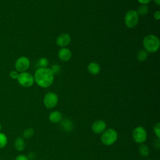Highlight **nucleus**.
<instances>
[{
	"label": "nucleus",
	"mask_w": 160,
	"mask_h": 160,
	"mask_svg": "<svg viewBox=\"0 0 160 160\" xmlns=\"http://www.w3.org/2000/svg\"><path fill=\"white\" fill-rule=\"evenodd\" d=\"M54 74L48 68H39L34 73V79L36 84L41 88L49 87L54 81Z\"/></svg>",
	"instance_id": "nucleus-1"
},
{
	"label": "nucleus",
	"mask_w": 160,
	"mask_h": 160,
	"mask_svg": "<svg viewBox=\"0 0 160 160\" xmlns=\"http://www.w3.org/2000/svg\"><path fill=\"white\" fill-rule=\"evenodd\" d=\"M143 46L148 52H156L159 48L160 41L159 38L152 34L145 36L142 41Z\"/></svg>",
	"instance_id": "nucleus-2"
},
{
	"label": "nucleus",
	"mask_w": 160,
	"mask_h": 160,
	"mask_svg": "<svg viewBox=\"0 0 160 160\" xmlns=\"http://www.w3.org/2000/svg\"><path fill=\"white\" fill-rule=\"evenodd\" d=\"M118 139V133L114 129H108L102 132L101 140L103 144L111 146Z\"/></svg>",
	"instance_id": "nucleus-3"
},
{
	"label": "nucleus",
	"mask_w": 160,
	"mask_h": 160,
	"mask_svg": "<svg viewBox=\"0 0 160 160\" xmlns=\"http://www.w3.org/2000/svg\"><path fill=\"white\" fill-rule=\"evenodd\" d=\"M17 80L18 83L24 88L31 87L34 82V76L31 73L26 71L19 74Z\"/></svg>",
	"instance_id": "nucleus-4"
},
{
	"label": "nucleus",
	"mask_w": 160,
	"mask_h": 160,
	"mask_svg": "<svg viewBox=\"0 0 160 160\" xmlns=\"http://www.w3.org/2000/svg\"><path fill=\"white\" fill-rule=\"evenodd\" d=\"M139 21V15L138 14L136 11L129 10L128 11L124 17V23L128 28H134Z\"/></svg>",
	"instance_id": "nucleus-5"
},
{
	"label": "nucleus",
	"mask_w": 160,
	"mask_h": 160,
	"mask_svg": "<svg viewBox=\"0 0 160 160\" xmlns=\"http://www.w3.org/2000/svg\"><path fill=\"white\" fill-rule=\"evenodd\" d=\"M132 138L137 143H143L147 139V132L146 129L142 126L136 127L132 131Z\"/></svg>",
	"instance_id": "nucleus-6"
},
{
	"label": "nucleus",
	"mask_w": 160,
	"mask_h": 160,
	"mask_svg": "<svg viewBox=\"0 0 160 160\" xmlns=\"http://www.w3.org/2000/svg\"><path fill=\"white\" fill-rule=\"evenodd\" d=\"M43 102L47 108L52 109L57 105L58 102V96L54 92H49L44 96Z\"/></svg>",
	"instance_id": "nucleus-7"
},
{
	"label": "nucleus",
	"mask_w": 160,
	"mask_h": 160,
	"mask_svg": "<svg viewBox=\"0 0 160 160\" xmlns=\"http://www.w3.org/2000/svg\"><path fill=\"white\" fill-rule=\"evenodd\" d=\"M30 66V61L26 56H21L17 59L15 62V68L18 72H25Z\"/></svg>",
	"instance_id": "nucleus-8"
},
{
	"label": "nucleus",
	"mask_w": 160,
	"mask_h": 160,
	"mask_svg": "<svg viewBox=\"0 0 160 160\" xmlns=\"http://www.w3.org/2000/svg\"><path fill=\"white\" fill-rule=\"evenodd\" d=\"M91 128L94 133L100 134L106 130V124L102 120H97L92 123Z\"/></svg>",
	"instance_id": "nucleus-9"
},
{
	"label": "nucleus",
	"mask_w": 160,
	"mask_h": 160,
	"mask_svg": "<svg viewBox=\"0 0 160 160\" xmlns=\"http://www.w3.org/2000/svg\"><path fill=\"white\" fill-rule=\"evenodd\" d=\"M56 42L58 46L64 48L70 43L71 36L68 33L61 34L57 38Z\"/></svg>",
	"instance_id": "nucleus-10"
},
{
	"label": "nucleus",
	"mask_w": 160,
	"mask_h": 160,
	"mask_svg": "<svg viewBox=\"0 0 160 160\" xmlns=\"http://www.w3.org/2000/svg\"><path fill=\"white\" fill-rule=\"evenodd\" d=\"M58 57L62 61H68L71 58V51L66 48H62L58 51Z\"/></svg>",
	"instance_id": "nucleus-11"
},
{
	"label": "nucleus",
	"mask_w": 160,
	"mask_h": 160,
	"mask_svg": "<svg viewBox=\"0 0 160 160\" xmlns=\"http://www.w3.org/2000/svg\"><path fill=\"white\" fill-rule=\"evenodd\" d=\"M61 126L62 129L66 132H70L73 128V124L71 121L68 118L61 119Z\"/></svg>",
	"instance_id": "nucleus-12"
},
{
	"label": "nucleus",
	"mask_w": 160,
	"mask_h": 160,
	"mask_svg": "<svg viewBox=\"0 0 160 160\" xmlns=\"http://www.w3.org/2000/svg\"><path fill=\"white\" fill-rule=\"evenodd\" d=\"M88 70L90 74L96 75L99 72L101 68L98 63L95 62H91L88 66Z\"/></svg>",
	"instance_id": "nucleus-13"
},
{
	"label": "nucleus",
	"mask_w": 160,
	"mask_h": 160,
	"mask_svg": "<svg viewBox=\"0 0 160 160\" xmlns=\"http://www.w3.org/2000/svg\"><path fill=\"white\" fill-rule=\"evenodd\" d=\"M49 119L51 122L53 123L59 122L62 119V114L58 111H52L49 116Z\"/></svg>",
	"instance_id": "nucleus-14"
},
{
	"label": "nucleus",
	"mask_w": 160,
	"mask_h": 160,
	"mask_svg": "<svg viewBox=\"0 0 160 160\" xmlns=\"http://www.w3.org/2000/svg\"><path fill=\"white\" fill-rule=\"evenodd\" d=\"M25 146H26L25 141L22 138L19 137L16 139L14 142V147L18 151H22L24 149Z\"/></svg>",
	"instance_id": "nucleus-15"
},
{
	"label": "nucleus",
	"mask_w": 160,
	"mask_h": 160,
	"mask_svg": "<svg viewBox=\"0 0 160 160\" xmlns=\"http://www.w3.org/2000/svg\"><path fill=\"white\" fill-rule=\"evenodd\" d=\"M139 152L142 157H147L149 154V149L145 144H141L139 147Z\"/></svg>",
	"instance_id": "nucleus-16"
},
{
	"label": "nucleus",
	"mask_w": 160,
	"mask_h": 160,
	"mask_svg": "<svg viewBox=\"0 0 160 160\" xmlns=\"http://www.w3.org/2000/svg\"><path fill=\"white\" fill-rule=\"evenodd\" d=\"M136 57L139 61L142 62L148 58V52L146 50H140L138 52Z\"/></svg>",
	"instance_id": "nucleus-17"
},
{
	"label": "nucleus",
	"mask_w": 160,
	"mask_h": 160,
	"mask_svg": "<svg viewBox=\"0 0 160 160\" xmlns=\"http://www.w3.org/2000/svg\"><path fill=\"white\" fill-rule=\"evenodd\" d=\"M149 11V9L147 5L146 4H142L140 6L138 7L136 12L138 13V15H141V16H144L148 14Z\"/></svg>",
	"instance_id": "nucleus-18"
},
{
	"label": "nucleus",
	"mask_w": 160,
	"mask_h": 160,
	"mask_svg": "<svg viewBox=\"0 0 160 160\" xmlns=\"http://www.w3.org/2000/svg\"><path fill=\"white\" fill-rule=\"evenodd\" d=\"M8 138L4 133L0 132V148H2L7 145Z\"/></svg>",
	"instance_id": "nucleus-19"
},
{
	"label": "nucleus",
	"mask_w": 160,
	"mask_h": 160,
	"mask_svg": "<svg viewBox=\"0 0 160 160\" xmlns=\"http://www.w3.org/2000/svg\"><path fill=\"white\" fill-rule=\"evenodd\" d=\"M33 134H34L33 129L32 128H28L24 131V132L22 133V136L25 138L29 139L32 136Z\"/></svg>",
	"instance_id": "nucleus-20"
},
{
	"label": "nucleus",
	"mask_w": 160,
	"mask_h": 160,
	"mask_svg": "<svg viewBox=\"0 0 160 160\" xmlns=\"http://www.w3.org/2000/svg\"><path fill=\"white\" fill-rule=\"evenodd\" d=\"M48 62V60L46 58H41L38 61V64L41 68H47Z\"/></svg>",
	"instance_id": "nucleus-21"
},
{
	"label": "nucleus",
	"mask_w": 160,
	"mask_h": 160,
	"mask_svg": "<svg viewBox=\"0 0 160 160\" xmlns=\"http://www.w3.org/2000/svg\"><path fill=\"white\" fill-rule=\"evenodd\" d=\"M50 69L51 70V71L52 72V73L54 75V74H57L59 72V71L61 70V67L58 64H53L51 66V68H50Z\"/></svg>",
	"instance_id": "nucleus-22"
},
{
	"label": "nucleus",
	"mask_w": 160,
	"mask_h": 160,
	"mask_svg": "<svg viewBox=\"0 0 160 160\" xmlns=\"http://www.w3.org/2000/svg\"><path fill=\"white\" fill-rule=\"evenodd\" d=\"M154 132L158 139L160 138V124L158 122L154 127Z\"/></svg>",
	"instance_id": "nucleus-23"
},
{
	"label": "nucleus",
	"mask_w": 160,
	"mask_h": 160,
	"mask_svg": "<svg viewBox=\"0 0 160 160\" xmlns=\"http://www.w3.org/2000/svg\"><path fill=\"white\" fill-rule=\"evenodd\" d=\"M9 76H10L11 79H17L18 78V76H19V73L16 71H11L10 72Z\"/></svg>",
	"instance_id": "nucleus-24"
},
{
	"label": "nucleus",
	"mask_w": 160,
	"mask_h": 160,
	"mask_svg": "<svg viewBox=\"0 0 160 160\" xmlns=\"http://www.w3.org/2000/svg\"><path fill=\"white\" fill-rule=\"evenodd\" d=\"M14 160H29L28 158V156L23 155V154H20L19 156H18Z\"/></svg>",
	"instance_id": "nucleus-25"
},
{
	"label": "nucleus",
	"mask_w": 160,
	"mask_h": 160,
	"mask_svg": "<svg viewBox=\"0 0 160 160\" xmlns=\"http://www.w3.org/2000/svg\"><path fill=\"white\" fill-rule=\"evenodd\" d=\"M154 18L156 20H159L160 19V11H157L154 13Z\"/></svg>",
	"instance_id": "nucleus-26"
},
{
	"label": "nucleus",
	"mask_w": 160,
	"mask_h": 160,
	"mask_svg": "<svg viewBox=\"0 0 160 160\" xmlns=\"http://www.w3.org/2000/svg\"><path fill=\"white\" fill-rule=\"evenodd\" d=\"M151 0H138V1L141 3V4H148V3L150 2Z\"/></svg>",
	"instance_id": "nucleus-27"
},
{
	"label": "nucleus",
	"mask_w": 160,
	"mask_h": 160,
	"mask_svg": "<svg viewBox=\"0 0 160 160\" xmlns=\"http://www.w3.org/2000/svg\"><path fill=\"white\" fill-rule=\"evenodd\" d=\"M36 156H35V154L34 153H33V152H31V153H29V156H28V159H33L34 157H35Z\"/></svg>",
	"instance_id": "nucleus-28"
},
{
	"label": "nucleus",
	"mask_w": 160,
	"mask_h": 160,
	"mask_svg": "<svg viewBox=\"0 0 160 160\" xmlns=\"http://www.w3.org/2000/svg\"><path fill=\"white\" fill-rule=\"evenodd\" d=\"M155 4H156L158 6L160 5V0H153Z\"/></svg>",
	"instance_id": "nucleus-29"
},
{
	"label": "nucleus",
	"mask_w": 160,
	"mask_h": 160,
	"mask_svg": "<svg viewBox=\"0 0 160 160\" xmlns=\"http://www.w3.org/2000/svg\"><path fill=\"white\" fill-rule=\"evenodd\" d=\"M1 124H0V131H1Z\"/></svg>",
	"instance_id": "nucleus-30"
}]
</instances>
